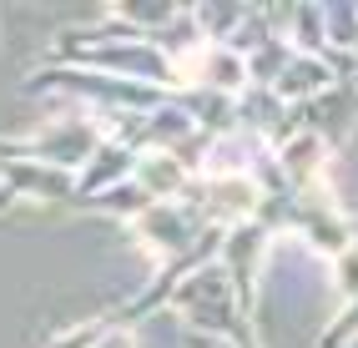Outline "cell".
<instances>
[{
    "instance_id": "cell-1",
    "label": "cell",
    "mask_w": 358,
    "mask_h": 348,
    "mask_svg": "<svg viewBox=\"0 0 358 348\" xmlns=\"http://www.w3.org/2000/svg\"><path fill=\"white\" fill-rule=\"evenodd\" d=\"M172 308L192 323V328H202V333H212V338H227L232 348H262L252 318L237 308V293H232V283H227L222 263H207L202 273L187 277V283L172 293Z\"/></svg>"
},
{
    "instance_id": "cell-2",
    "label": "cell",
    "mask_w": 358,
    "mask_h": 348,
    "mask_svg": "<svg viewBox=\"0 0 358 348\" xmlns=\"http://www.w3.org/2000/svg\"><path fill=\"white\" fill-rule=\"evenodd\" d=\"M268 242H273V232L257 217L227 227V238H222V258L217 263H222L227 283L237 293V308H243L248 318L257 313V268H262V258H268Z\"/></svg>"
},
{
    "instance_id": "cell-3",
    "label": "cell",
    "mask_w": 358,
    "mask_h": 348,
    "mask_svg": "<svg viewBox=\"0 0 358 348\" xmlns=\"http://www.w3.org/2000/svg\"><path fill=\"white\" fill-rule=\"evenodd\" d=\"M131 232H136V242H147L152 252H162V263H166V258H177V252L192 247L207 232V222L187 202H152L147 212L131 222Z\"/></svg>"
},
{
    "instance_id": "cell-4",
    "label": "cell",
    "mask_w": 358,
    "mask_h": 348,
    "mask_svg": "<svg viewBox=\"0 0 358 348\" xmlns=\"http://www.w3.org/2000/svg\"><path fill=\"white\" fill-rule=\"evenodd\" d=\"M136 161H141V152H131L127 142L106 136V142H101L96 152H91V161L81 167V177H76V202H91L96 192H106V187H122V182H131Z\"/></svg>"
},
{
    "instance_id": "cell-5",
    "label": "cell",
    "mask_w": 358,
    "mask_h": 348,
    "mask_svg": "<svg viewBox=\"0 0 358 348\" xmlns=\"http://www.w3.org/2000/svg\"><path fill=\"white\" fill-rule=\"evenodd\" d=\"M323 161H328V142L313 131H298L278 147V167L288 177V187H318L323 182Z\"/></svg>"
},
{
    "instance_id": "cell-6",
    "label": "cell",
    "mask_w": 358,
    "mask_h": 348,
    "mask_svg": "<svg viewBox=\"0 0 358 348\" xmlns=\"http://www.w3.org/2000/svg\"><path fill=\"white\" fill-rule=\"evenodd\" d=\"M328 86H338V76L328 71V61L323 56H293L288 66H282V76H278V96L288 101V106H303V101H313V96H323Z\"/></svg>"
},
{
    "instance_id": "cell-7",
    "label": "cell",
    "mask_w": 358,
    "mask_h": 348,
    "mask_svg": "<svg viewBox=\"0 0 358 348\" xmlns=\"http://www.w3.org/2000/svg\"><path fill=\"white\" fill-rule=\"evenodd\" d=\"M131 182H141V187L152 192V202H182V192L192 187V172H187L172 152H147L136 161Z\"/></svg>"
},
{
    "instance_id": "cell-8",
    "label": "cell",
    "mask_w": 358,
    "mask_h": 348,
    "mask_svg": "<svg viewBox=\"0 0 358 348\" xmlns=\"http://www.w3.org/2000/svg\"><path fill=\"white\" fill-rule=\"evenodd\" d=\"M293 56H298V51H293L288 36H273L268 45H257V51L243 61V66H248V86H268V91H273L278 76H282V66H288Z\"/></svg>"
},
{
    "instance_id": "cell-9",
    "label": "cell",
    "mask_w": 358,
    "mask_h": 348,
    "mask_svg": "<svg viewBox=\"0 0 358 348\" xmlns=\"http://www.w3.org/2000/svg\"><path fill=\"white\" fill-rule=\"evenodd\" d=\"M86 207H101V212H116V217L136 222V217L152 207V192L141 187V182H122V187H106V192H96Z\"/></svg>"
},
{
    "instance_id": "cell-10",
    "label": "cell",
    "mask_w": 358,
    "mask_h": 348,
    "mask_svg": "<svg viewBox=\"0 0 358 348\" xmlns=\"http://www.w3.org/2000/svg\"><path fill=\"white\" fill-rule=\"evenodd\" d=\"M323 41L333 51H358V10L353 6H323Z\"/></svg>"
},
{
    "instance_id": "cell-11",
    "label": "cell",
    "mask_w": 358,
    "mask_h": 348,
    "mask_svg": "<svg viewBox=\"0 0 358 348\" xmlns=\"http://www.w3.org/2000/svg\"><path fill=\"white\" fill-rule=\"evenodd\" d=\"M333 283H338V293L348 298H358V242L348 247V252H338V258H333Z\"/></svg>"
},
{
    "instance_id": "cell-12",
    "label": "cell",
    "mask_w": 358,
    "mask_h": 348,
    "mask_svg": "<svg viewBox=\"0 0 358 348\" xmlns=\"http://www.w3.org/2000/svg\"><path fill=\"white\" fill-rule=\"evenodd\" d=\"M353 333H358V298H353V303H348V308L338 313V323H333V328H328V333H323V338H318L313 348H343V343H348Z\"/></svg>"
},
{
    "instance_id": "cell-13",
    "label": "cell",
    "mask_w": 358,
    "mask_h": 348,
    "mask_svg": "<svg viewBox=\"0 0 358 348\" xmlns=\"http://www.w3.org/2000/svg\"><path fill=\"white\" fill-rule=\"evenodd\" d=\"M106 328H111V323H81V328H71V333L51 338V348H96Z\"/></svg>"
},
{
    "instance_id": "cell-14",
    "label": "cell",
    "mask_w": 358,
    "mask_h": 348,
    "mask_svg": "<svg viewBox=\"0 0 358 348\" xmlns=\"http://www.w3.org/2000/svg\"><path fill=\"white\" fill-rule=\"evenodd\" d=\"M96 348H136V338H131V328H116V323H111Z\"/></svg>"
}]
</instances>
